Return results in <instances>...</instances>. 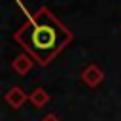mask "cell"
Listing matches in <instances>:
<instances>
[{
	"label": "cell",
	"instance_id": "3957f363",
	"mask_svg": "<svg viewBox=\"0 0 121 121\" xmlns=\"http://www.w3.org/2000/svg\"><path fill=\"white\" fill-rule=\"evenodd\" d=\"M4 100H6V104H8L9 108L19 110V108L28 100V96H26V93H25V89H23L21 85H15V87H11V89L4 95Z\"/></svg>",
	"mask_w": 121,
	"mask_h": 121
},
{
	"label": "cell",
	"instance_id": "5b68a950",
	"mask_svg": "<svg viewBox=\"0 0 121 121\" xmlns=\"http://www.w3.org/2000/svg\"><path fill=\"white\" fill-rule=\"evenodd\" d=\"M49 93L43 89V87H36L32 93H30V96H28V100H30V104L36 108V110H42L47 102H49Z\"/></svg>",
	"mask_w": 121,
	"mask_h": 121
},
{
	"label": "cell",
	"instance_id": "8992f818",
	"mask_svg": "<svg viewBox=\"0 0 121 121\" xmlns=\"http://www.w3.org/2000/svg\"><path fill=\"white\" fill-rule=\"evenodd\" d=\"M40 121H60V119H59V117L51 112V113H45L43 117H40Z\"/></svg>",
	"mask_w": 121,
	"mask_h": 121
},
{
	"label": "cell",
	"instance_id": "277c9868",
	"mask_svg": "<svg viewBox=\"0 0 121 121\" xmlns=\"http://www.w3.org/2000/svg\"><path fill=\"white\" fill-rule=\"evenodd\" d=\"M34 59L28 55V53H21V55H17L13 60H11V70L15 72V74H19V76H25V74H28L32 68H34Z\"/></svg>",
	"mask_w": 121,
	"mask_h": 121
},
{
	"label": "cell",
	"instance_id": "7a4b0ae2",
	"mask_svg": "<svg viewBox=\"0 0 121 121\" xmlns=\"http://www.w3.org/2000/svg\"><path fill=\"white\" fill-rule=\"evenodd\" d=\"M81 81H83L87 87L95 89V87H98V85L104 81V72H102L100 66H96V64H87V66L81 70Z\"/></svg>",
	"mask_w": 121,
	"mask_h": 121
},
{
	"label": "cell",
	"instance_id": "6da1fadb",
	"mask_svg": "<svg viewBox=\"0 0 121 121\" xmlns=\"http://www.w3.org/2000/svg\"><path fill=\"white\" fill-rule=\"evenodd\" d=\"M13 40L34 59L36 64L47 66L74 40V34L49 8L42 6L15 30Z\"/></svg>",
	"mask_w": 121,
	"mask_h": 121
}]
</instances>
